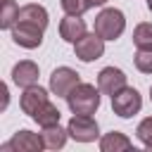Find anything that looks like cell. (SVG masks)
Returning a JSON list of instances; mask_svg holds the SVG:
<instances>
[{"instance_id": "1", "label": "cell", "mask_w": 152, "mask_h": 152, "mask_svg": "<svg viewBox=\"0 0 152 152\" xmlns=\"http://www.w3.org/2000/svg\"><path fill=\"white\" fill-rule=\"evenodd\" d=\"M100 88H95L93 83H78L64 100L71 109V114H95L100 107Z\"/></svg>"}, {"instance_id": "2", "label": "cell", "mask_w": 152, "mask_h": 152, "mask_svg": "<svg viewBox=\"0 0 152 152\" xmlns=\"http://www.w3.org/2000/svg\"><path fill=\"white\" fill-rule=\"evenodd\" d=\"M124 28H126V17L116 7H104L95 17V24H93V31L104 40H116L124 33Z\"/></svg>"}, {"instance_id": "3", "label": "cell", "mask_w": 152, "mask_h": 152, "mask_svg": "<svg viewBox=\"0 0 152 152\" xmlns=\"http://www.w3.org/2000/svg\"><path fill=\"white\" fill-rule=\"evenodd\" d=\"M112 109H114L116 116L131 119V116H135V114L142 109V97H140V93H138L135 88L124 86L121 90H116V93L112 95Z\"/></svg>"}, {"instance_id": "4", "label": "cell", "mask_w": 152, "mask_h": 152, "mask_svg": "<svg viewBox=\"0 0 152 152\" xmlns=\"http://www.w3.org/2000/svg\"><path fill=\"white\" fill-rule=\"evenodd\" d=\"M66 131L69 138H74L76 142H93L100 138V126L93 119V114H74Z\"/></svg>"}, {"instance_id": "5", "label": "cell", "mask_w": 152, "mask_h": 152, "mask_svg": "<svg viewBox=\"0 0 152 152\" xmlns=\"http://www.w3.org/2000/svg\"><path fill=\"white\" fill-rule=\"evenodd\" d=\"M78 83H81V74L74 71L71 66H57L50 74V90L57 97H66Z\"/></svg>"}, {"instance_id": "6", "label": "cell", "mask_w": 152, "mask_h": 152, "mask_svg": "<svg viewBox=\"0 0 152 152\" xmlns=\"http://www.w3.org/2000/svg\"><path fill=\"white\" fill-rule=\"evenodd\" d=\"M74 52L81 62H95L104 55V38H100L95 31L86 33L74 43Z\"/></svg>"}, {"instance_id": "7", "label": "cell", "mask_w": 152, "mask_h": 152, "mask_svg": "<svg viewBox=\"0 0 152 152\" xmlns=\"http://www.w3.org/2000/svg\"><path fill=\"white\" fill-rule=\"evenodd\" d=\"M45 147V142H43V135H38V133H31V131H26V128H21V131H17L5 145H2V150L5 152H40Z\"/></svg>"}, {"instance_id": "8", "label": "cell", "mask_w": 152, "mask_h": 152, "mask_svg": "<svg viewBox=\"0 0 152 152\" xmlns=\"http://www.w3.org/2000/svg\"><path fill=\"white\" fill-rule=\"evenodd\" d=\"M10 31H12V40H14L19 48L36 50V48H40V43H43V28H40V26H33V24H26V21H17Z\"/></svg>"}, {"instance_id": "9", "label": "cell", "mask_w": 152, "mask_h": 152, "mask_svg": "<svg viewBox=\"0 0 152 152\" xmlns=\"http://www.w3.org/2000/svg\"><path fill=\"white\" fill-rule=\"evenodd\" d=\"M126 86V74L116 66H104L100 74H97V88L104 93V95H114L116 90H121Z\"/></svg>"}, {"instance_id": "10", "label": "cell", "mask_w": 152, "mask_h": 152, "mask_svg": "<svg viewBox=\"0 0 152 152\" xmlns=\"http://www.w3.org/2000/svg\"><path fill=\"white\" fill-rule=\"evenodd\" d=\"M38 64L31 62V59H21L12 66V81L14 86L19 88H28V86H36L38 83Z\"/></svg>"}, {"instance_id": "11", "label": "cell", "mask_w": 152, "mask_h": 152, "mask_svg": "<svg viewBox=\"0 0 152 152\" xmlns=\"http://www.w3.org/2000/svg\"><path fill=\"white\" fill-rule=\"evenodd\" d=\"M45 102H48V90H45V88H40V86H28V88H24V93H21L19 107H21V112H24V114L33 116V114L45 104Z\"/></svg>"}, {"instance_id": "12", "label": "cell", "mask_w": 152, "mask_h": 152, "mask_svg": "<svg viewBox=\"0 0 152 152\" xmlns=\"http://www.w3.org/2000/svg\"><path fill=\"white\" fill-rule=\"evenodd\" d=\"M17 21H26V24L40 26V28L45 31L48 24H50V14H48V10H45L43 5H38V2H28V5H21V7H19V17H17Z\"/></svg>"}, {"instance_id": "13", "label": "cell", "mask_w": 152, "mask_h": 152, "mask_svg": "<svg viewBox=\"0 0 152 152\" xmlns=\"http://www.w3.org/2000/svg\"><path fill=\"white\" fill-rule=\"evenodd\" d=\"M59 36H62V40H66V43L74 45L81 36H86V21L78 14H66L59 21Z\"/></svg>"}, {"instance_id": "14", "label": "cell", "mask_w": 152, "mask_h": 152, "mask_svg": "<svg viewBox=\"0 0 152 152\" xmlns=\"http://www.w3.org/2000/svg\"><path fill=\"white\" fill-rule=\"evenodd\" d=\"M131 147H133L131 138L124 135L121 131H109V133H104L100 138V150L102 152H126Z\"/></svg>"}, {"instance_id": "15", "label": "cell", "mask_w": 152, "mask_h": 152, "mask_svg": "<svg viewBox=\"0 0 152 152\" xmlns=\"http://www.w3.org/2000/svg\"><path fill=\"white\" fill-rule=\"evenodd\" d=\"M40 135H43V142H45V147H48V150H62V147L66 145L69 131H66V128H62L59 124H55V126H45Z\"/></svg>"}, {"instance_id": "16", "label": "cell", "mask_w": 152, "mask_h": 152, "mask_svg": "<svg viewBox=\"0 0 152 152\" xmlns=\"http://www.w3.org/2000/svg\"><path fill=\"white\" fill-rule=\"evenodd\" d=\"M31 119H33V121H36L40 128H45V126H55V124H59L62 112H59V109H57V107H55V104L48 100V102H45V104H43V107H40V109H38V112L31 116Z\"/></svg>"}, {"instance_id": "17", "label": "cell", "mask_w": 152, "mask_h": 152, "mask_svg": "<svg viewBox=\"0 0 152 152\" xmlns=\"http://www.w3.org/2000/svg\"><path fill=\"white\" fill-rule=\"evenodd\" d=\"M19 17V5L14 0H2L0 5V28H12Z\"/></svg>"}, {"instance_id": "18", "label": "cell", "mask_w": 152, "mask_h": 152, "mask_svg": "<svg viewBox=\"0 0 152 152\" xmlns=\"http://www.w3.org/2000/svg\"><path fill=\"white\" fill-rule=\"evenodd\" d=\"M133 45H135L138 50L152 48V24L142 21V24H138V26L133 28Z\"/></svg>"}, {"instance_id": "19", "label": "cell", "mask_w": 152, "mask_h": 152, "mask_svg": "<svg viewBox=\"0 0 152 152\" xmlns=\"http://www.w3.org/2000/svg\"><path fill=\"white\" fill-rule=\"evenodd\" d=\"M59 5H62V10L66 12V14H86L90 7H95L93 5V0H59Z\"/></svg>"}, {"instance_id": "20", "label": "cell", "mask_w": 152, "mask_h": 152, "mask_svg": "<svg viewBox=\"0 0 152 152\" xmlns=\"http://www.w3.org/2000/svg\"><path fill=\"white\" fill-rule=\"evenodd\" d=\"M133 62H135V69H138V71H142V74H152V48H142V50H138L135 57H133Z\"/></svg>"}, {"instance_id": "21", "label": "cell", "mask_w": 152, "mask_h": 152, "mask_svg": "<svg viewBox=\"0 0 152 152\" xmlns=\"http://www.w3.org/2000/svg\"><path fill=\"white\" fill-rule=\"evenodd\" d=\"M135 135H138V140H140L147 150H152V116H147V119H142V121L138 124Z\"/></svg>"}, {"instance_id": "22", "label": "cell", "mask_w": 152, "mask_h": 152, "mask_svg": "<svg viewBox=\"0 0 152 152\" xmlns=\"http://www.w3.org/2000/svg\"><path fill=\"white\" fill-rule=\"evenodd\" d=\"M0 90H2V109H5V107H7V100H10V97H7L10 93H7V86H2Z\"/></svg>"}, {"instance_id": "23", "label": "cell", "mask_w": 152, "mask_h": 152, "mask_svg": "<svg viewBox=\"0 0 152 152\" xmlns=\"http://www.w3.org/2000/svg\"><path fill=\"white\" fill-rule=\"evenodd\" d=\"M109 0H93V5H97V7H102V5H107Z\"/></svg>"}, {"instance_id": "24", "label": "cell", "mask_w": 152, "mask_h": 152, "mask_svg": "<svg viewBox=\"0 0 152 152\" xmlns=\"http://www.w3.org/2000/svg\"><path fill=\"white\" fill-rule=\"evenodd\" d=\"M147 10H150V12H152V0H147Z\"/></svg>"}, {"instance_id": "25", "label": "cell", "mask_w": 152, "mask_h": 152, "mask_svg": "<svg viewBox=\"0 0 152 152\" xmlns=\"http://www.w3.org/2000/svg\"><path fill=\"white\" fill-rule=\"evenodd\" d=\"M150 100H152V86H150Z\"/></svg>"}]
</instances>
